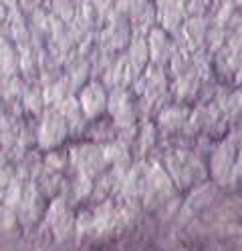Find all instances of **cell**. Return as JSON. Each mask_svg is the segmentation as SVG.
Listing matches in <instances>:
<instances>
[{
	"label": "cell",
	"instance_id": "cell-13",
	"mask_svg": "<svg viewBox=\"0 0 242 251\" xmlns=\"http://www.w3.org/2000/svg\"><path fill=\"white\" fill-rule=\"evenodd\" d=\"M14 225V215L10 209H0V229L2 231H6V229H10Z\"/></svg>",
	"mask_w": 242,
	"mask_h": 251
},
{
	"label": "cell",
	"instance_id": "cell-1",
	"mask_svg": "<svg viewBox=\"0 0 242 251\" xmlns=\"http://www.w3.org/2000/svg\"><path fill=\"white\" fill-rule=\"evenodd\" d=\"M133 38V28L129 23V16L127 12H121L117 8H113L103 26L99 30V45L101 49H105L107 52H119V50H125Z\"/></svg>",
	"mask_w": 242,
	"mask_h": 251
},
{
	"label": "cell",
	"instance_id": "cell-3",
	"mask_svg": "<svg viewBox=\"0 0 242 251\" xmlns=\"http://www.w3.org/2000/svg\"><path fill=\"white\" fill-rule=\"evenodd\" d=\"M208 26H210L208 16H188L178 32L182 36V47L188 49V50H194V52H200L206 47Z\"/></svg>",
	"mask_w": 242,
	"mask_h": 251
},
{
	"label": "cell",
	"instance_id": "cell-12",
	"mask_svg": "<svg viewBox=\"0 0 242 251\" xmlns=\"http://www.w3.org/2000/svg\"><path fill=\"white\" fill-rule=\"evenodd\" d=\"M184 121H186V115L182 113L180 109H170V111H166L164 115H161V119H159L161 127H164V129H170V131L180 129L182 125H184Z\"/></svg>",
	"mask_w": 242,
	"mask_h": 251
},
{
	"label": "cell",
	"instance_id": "cell-8",
	"mask_svg": "<svg viewBox=\"0 0 242 251\" xmlns=\"http://www.w3.org/2000/svg\"><path fill=\"white\" fill-rule=\"evenodd\" d=\"M150 49H148V40L141 34H133L131 43L127 47V54H125V62L131 71V75H139L144 73L150 65Z\"/></svg>",
	"mask_w": 242,
	"mask_h": 251
},
{
	"label": "cell",
	"instance_id": "cell-11",
	"mask_svg": "<svg viewBox=\"0 0 242 251\" xmlns=\"http://www.w3.org/2000/svg\"><path fill=\"white\" fill-rule=\"evenodd\" d=\"M49 2L51 14L65 25H71L79 14V0H49Z\"/></svg>",
	"mask_w": 242,
	"mask_h": 251
},
{
	"label": "cell",
	"instance_id": "cell-2",
	"mask_svg": "<svg viewBox=\"0 0 242 251\" xmlns=\"http://www.w3.org/2000/svg\"><path fill=\"white\" fill-rule=\"evenodd\" d=\"M155 2V25L176 36L188 18L186 0H153Z\"/></svg>",
	"mask_w": 242,
	"mask_h": 251
},
{
	"label": "cell",
	"instance_id": "cell-6",
	"mask_svg": "<svg viewBox=\"0 0 242 251\" xmlns=\"http://www.w3.org/2000/svg\"><path fill=\"white\" fill-rule=\"evenodd\" d=\"M127 16L133 34L146 36L155 26V2L153 0H133L127 10Z\"/></svg>",
	"mask_w": 242,
	"mask_h": 251
},
{
	"label": "cell",
	"instance_id": "cell-4",
	"mask_svg": "<svg viewBox=\"0 0 242 251\" xmlns=\"http://www.w3.org/2000/svg\"><path fill=\"white\" fill-rule=\"evenodd\" d=\"M67 121L60 115V111H49L43 117L40 123V131H38V145L45 149H53L65 139L67 135Z\"/></svg>",
	"mask_w": 242,
	"mask_h": 251
},
{
	"label": "cell",
	"instance_id": "cell-7",
	"mask_svg": "<svg viewBox=\"0 0 242 251\" xmlns=\"http://www.w3.org/2000/svg\"><path fill=\"white\" fill-rule=\"evenodd\" d=\"M79 104L83 109L85 117L89 119H97L105 113L107 109V93L105 89L101 87V82H89V85L83 87L81 91V97H79Z\"/></svg>",
	"mask_w": 242,
	"mask_h": 251
},
{
	"label": "cell",
	"instance_id": "cell-14",
	"mask_svg": "<svg viewBox=\"0 0 242 251\" xmlns=\"http://www.w3.org/2000/svg\"><path fill=\"white\" fill-rule=\"evenodd\" d=\"M234 4L236 6H242V0H234Z\"/></svg>",
	"mask_w": 242,
	"mask_h": 251
},
{
	"label": "cell",
	"instance_id": "cell-5",
	"mask_svg": "<svg viewBox=\"0 0 242 251\" xmlns=\"http://www.w3.org/2000/svg\"><path fill=\"white\" fill-rule=\"evenodd\" d=\"M146 40H148V49H150V58L153 65H159L164 67L166 62H170L174 50H176V43L168 30H164L161 26H153L148 34H146Z\"/></svg>",
	"mask_w": 242,
	"mask_h": 251
},
{
	"label": "cell",
	"instance_id": "cell-9",
	"mask_svg": "<svg viewBox=\"0 0 242 251\" xmlns=\"http://www.w3.org/2000/svg\"><path fill=\"white\" fill-rule=\"evenodd\" d=\"M75 161H77V167L81 169L83 175H95L103 169V165L107 163L105 161V153L101 151L95 145H85V147L77 149V155H75Z\"/></svg>",
	"mask_w": 242,
	"mask_h": 251
},
{
	"label": "cell",
	"instance_id": "cell-10",
	"mask_svg": "<svg viewBox=\"0 0 242 251\" xmlns=\"http://www.w3.org/2000/svg\"><path fill=\"white\" fill-rule=\"evenodd\" d=\"M234 147L230 143L220 145V149L214 153V161H212V169L220 179H226L232 171H234Z\"/></svg>",
	"mask_w": 242,
	"mask_h": 251
}]
</instances>
